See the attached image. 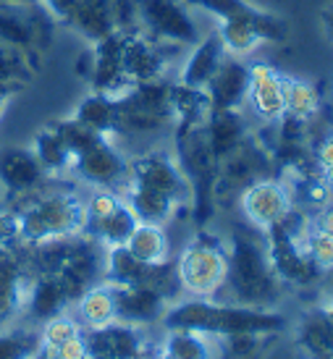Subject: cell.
I'll return each mask as SVG.
<instances>
[{"label":"cell","instance_id":"6da1fadb","mask_svg":"<svg viewBox=\"0 0 333 359\" xmlns=\"http://www.w3.org/2000/svg\"><path fill=\"white\" fill-rule=\"evenodd\" d=\"M286 315L276 309L244 307L223 299L186 297L168 304L161 325L165 330H197L208 336H231V333H268L276 336L286 328Z\"/></svg>","mask_w":333,"mask_h":359},{"label":"cell","instance_id":"7a4b0ae2","mask_svg":"<svg viewBox=\"0 0 333 359\" xmlns=\"http://www.w3.org/2000/svg\"><path fill=\"white\" fill-rule=\"evenodd\" d=\"M283 283L276 276L268 250H265L263 231L236 229L229 241V273L223 291L215 299L244 304V307L273 309V304L281 299Z\"/></svg>","mask_w":333,"mask_h":359},{"label":"cell","instance_id":"3957f363","mask_svg":"<svg viewBox=\"0 0 333 359\" xmlns=\"http://www.w3.org/2000/svg\"><path fill=\"white\" fill-rule=\"evenodd\" d=\"M19 223V239L24 244H45V241L69 239L84 233V200L71 187L53 179L45 189L27 200L8 205Z\"/></svg>","mask_w":333,"mask_h":359},{"label":"cell","instance_id":"277c9868","mask_svg":"<svg viewBox=\"0 0 333 359\" xmlns=\"http://www.w3.org/2000/svg\"><path fill=\"white\" fill-rule=\"evenodd\" d=\"M176 121L171 84L163 79L142 81L116 97V137L158 134Z\"/></svg>","mask_w":333,"mask_h":359},{"label":"cell","instance_id":"5b68a950","mask_svg":"<svg viewBox=\"0 0 333 359\" xmlns=\"http://www.w3.org/2000/svg\"><path fill=\"white\" fill-rule=\"evenodd\" d=\"M176 265V278L186 297L215 299L223 291L229 273V247L218 236L205 233L194 236L182 250Z\"/></svg>","mask_w":333,"mask_h":359},{"label":"cell","instance_id":"8992f818","mask_svg":"<svg viewBox=\"0 0 333 359\" xmlns=\"http://www.w3.org/2000/svg\"><path fill=\"white\" fill-rule=\"evenodd\" d=\"M58 21L37 3L32 6H0V42L21 50L45 53L53 42Z\"/></svg>","mask_w":333,"mask_h":359},{"label":"cell","instance_id":"52a82bcc","mask_svg":"<svg viewBox=\"0 0 333 359\" xmlns=\"http://www.w3.org/2000/svg\"><path fill=\"white\" fill-rule=\"evenodd\" d=\"M126 181L161 191L179 205H189L194 197L192 184L179 165V160L163 150H150L137 158H129V179Z\"/></svg>","mask_w":333,"mask_h":359},{"label":"cell","instance_id":"ba28073f","mask_svg":"<svg viewBox=\"0 0 333 359\" xmlns=\"http://www.w3.org/2000/svg\"><path fill=\"white\" fill-rule=\"evenodd\" d=\"M71 173L95 189H113L121 194L129 179V158L123 155L116 142L108 137H97L87 150L74 158Z\"/></svg>","mask_w":333,"mask_h":359},{"label":"cell","instance_id":"9c48e42d","mask_svg":"<svg viewBox=\"0 0 333 359\" xmlns=\"http://www.w3.org/2000/svg\"><path fill=\"white\" fill-rule=\"evenodd\" d=\"M140 29L158 42L173 45H197L200 34L192 16L179 0H134Z\"/></svg>","mask_w":333,"mask_h":359},{"label":"cell","instance_id":"30bf717a","mask_svg":"<svg viewBox=\"0 0 333 359\" xmlns=\"http://www.w3.org/2000/svg\"><path fill=\"white\" fill-rule=\"evenodd\" d=\"M294 194L289 184L281 179H263L247 184L239 191V208H242L247 223L257 231H268L271 226L281 223L289 212L294 210Z\"/></svg>","mask_w":333,"mask_h":359},{"label":"cell","instance_id":"8fae6325","mask_svg":"<svg viewBox=\"0 0 333 359\" xmlns=\"http://www.w3.org/2000/svg\"><path fill=\"white\" fill-rule=\"evenodd\" d=\"M50 181L29 147H8L0 152V187L8 205L37 194Z\"/></svg>","mask_w":333,"mask_h":359},{"label":"cell","instance_id":"7c38bea8","mask_svg":"<svg viewBox=\"0 0 333 359\" xmlns=\"http://www.w3.org/2000/svg\"><path fill=\"white\" fill-rule=\"evenodd\" d=\"M29 270L24 259V241L0 250V330L24 315V302L29 289Z\"/></svg>","mask_w":333,"mask_h":359},{"label":"cell","instance_id":"4fadbf2b","mask_svg":"<svg viewBox=\"0 0 333 359\" xmlns=\"http://www.w3.org/2000/svg\"><path fill=\"white\" fill-rule=\"evenodd\" d=\"M87 76H90L92 92H100L108 97H121L134 87L126 76V71H123L121 34L118 32L92 45L90 74Z\"/></svg>","mask_w":333,"mask_h":359},{"label":"cell","instance_id":"5bb4252c","mask_svg":"<svg viewBox=\"0 0 333 359\" xmlns=\"http://www.w3.org/2000/svg\"><path fill=\"white\" fill-rule=\"evenodd\" d=\"M192 6L208 11L218 21H242V24H252L260 42H283L289 37V24L276 16L271 11H260L250 6L247 0H189Z\"/></svg>","mask_w":333,"mask_h":359},{"label":"cell","instance_id":"9a60e30c","mask_svg":"<svg viewBox=\"0 0 333 359\" xmlns=\"http://www.w3.org/2000/svg\"><path fill=\"white\" fill-rule=\"evenodd\" d=\"M84 339H87L90 354H102V357H111V359L152 357L142 328L140 325H132V323L113 320V323L102 325V328L84 330Z\"/></svg>","mask_w":333,"mask_h":359},{"label":"cell","instance_id":"2e32d148","mask_svg":"<svg viewBox=\"0 0 333 359\" xmlns=\"http://www.w3.org/2000/svg\"><path fill=\"white\" fill-rule=\"evenodd\" d=\"M247 102L263 123H278L283 118V102H286V76L268 63L250 66Z\"/></svg>","mask_w":333,"mask_h":359},{"label":"cell","instance_id":"e0dca14e","mask_svg":"<svg viewBox=\"0 0 333 359\" xmlns=\"http://www.w3.org/2000/svg\"><path fill=\"white\" fill-rule=\"evenodd\" d=\"M247 87H250V66L239 55H229L221 60L218 71L205 87V97L210 110H239L247 102Z\"/></svg>","mask_w":333,"mask_h":359},{"label":"cell","instance_id":"ac0fdd59","mask_svg":"<svg viewBox=\"0 0 333 359\" xmlns=\"http://www.w3.org/2000/svg\"><path fill=\"white\" fill-rule=\"evenodd\" d=\"M121 55L123 71L132 84L163 79V74H165V55L158 48V40L147 37L142 29L121 34Z\"/></svg>","mask_w":333,"mask_h":359},{"label":"cell","instance_id":"d6986e66","mask_svg":"<svg viewBox=\"0 0 333 359\" xmlns=\"http://www.w3.org/2000/svg\"><path fill=\"white\" fill-rule=\"evenodd\" d=\"M116 294V320L132 325H152L161 323L171 302L150 286H113Z\"/></svg>","mask_w":333,"mask_h":359},{"label":"cell","instance_id":"ffe728a7","mask_svg":"<svg viewBox=\"0 0 333 359\" xmlns=\"http://www.w3.org/2000/svg\"><path fill=\"white\" fill-rule=\"evenodd\" d=\"M226 53L229 50L223 48V40H221V34H218V29L210 32L208 37H202V40L194 45L192 55L184 63L179 84L192 87V90H205L208 81L212 79V74L221 66V60L226 58Z\"/></svg>","mask_w":333,"mask_h":359},{"label":"cell","instance_id":"44dd1931","mask_svg":"<svg viewBox=\"0 0 333 359\" xmlns=\"http://www.w3.org/2000/svg\"><path fill=\"white\" fill-rule=\"evenodd\" d=\"M71 307L69 294L63 291L55 276H34L27 289V302H24V315L34 323L55 318Z\"/></svg>","mask_w":333,"mask_h":359},{"label":"cell","instance_id":"7402d4cb","mask_svg":"<svg viewBox=\"0 0 333 359\" xmlns=\"http://www.w3.org/2000/svg\"><path fill=\"white\" fill-rule=\"evenodd\" d=\"M205 137L210 144L212 158L221 163L229 158L244 140H247V126L239 110H210L205 118Z\"/></svg>","mask_w":333,"mask_h":359},{"label":"cell","instance_id":"603a6c76","mask_svg":"<svg viewBox=\"0 0 333 359\" xmlns=\"http://www.w3.org/2000/svg\"><path fill=\"white\" fill-rule=\"evenodd\" d=\"M297 346L304 359H333V320L325 307L310 309L299 320Z\"/></svg>","mask_w":333,"mask_h":359},{"label":"cell","instance_id":"cb8c5ba5","mask_svg":"<svg viewBox=\"0 0 333 359\" xmlns=\"http://www.w3.org/2000/svg\"><path fill=\"white\" fill-rule=\"evenodd\" d=\"M155 354L168 359H221V346L215 336L197 330H165Z\"/></svg>","mask_w":333,"mask_h":359},{"label":"cell","instance_id":"d4e9b609","mask_svg":"<svg viewBox=\"0 0 333 359\" xmlns=\"http://www.w3.org/2000/svg\"><path fill=\"white\" fill-rule=\"evenodd\" d=\"M121 197L134 210V215L142 223H161L163 226V223H168L176 215V210L182 208L171 197H165V194H161V191L155 189H147V187H140V184H132V181L123 184Z\"/></svg>","mask_w":333,"mask_h":359},{"label":"cell","instance_id":"484cf974","mask_svg":"<svg viewBox=\"0 0 333 359\" xmlns=\"http://www.w3.org/2000/svg\"><path fill=\"white\" fill-rule=\"evenodd\" d=\"M140 223V218L134 215V210L126 205V200L118 208L108 212L105 218L90 220L84 226V236H90L92 241H97L102 250H111V247H123L126 239L132 236L134 226Z\"/></svg>","mask_w":333,"mask_h":359},{"label":"cell","instance_id":"4316f807","mask_svg":"<svg viewBox=\"0 0 333 359\" xmlns=\"http://www.w3.org/2000/svg\"><path fill=\"white\" fill-rule=\"evenodd\" d=\"M74 304H76V320L84 330L102 328L116 320V294H113L111 283H105V280L92 283Z\"/></svg>","mask_w":333,"mask_h":359},{"label":"cell","instance_id":"83f0119b","mask_svg":"<svg viewBox=\"0 0 333 359\" xmlns=\"http://www.w3.org/2000/svg\"><path fill=\"white\" fill-rule=\"evenodd\" d=\"M66 27L79 32L81 37L90 40L92 45L116 34L111 0H79V6H76V11H74V16H71Z\"/></svg>","mask_w":333,"mask_h":359},{"label":"cell","instance_id":"f1b7e54d","mask_svg":"<svg viewBox=\"0 0 333 359\" xmlns=\"http://www.w3.org/2000/svg\"><path fill=\"white\" fill-rule=\"evenodd\" d=\"M123 247L144 265H161V262L171 259V241L161 223H142L140 220Z\"/></svg>","mask_w":333,"mask_h":359},{"label":"cell","instance_id":"f546056e","mask_svg":"<svg viewBox=\"0 0 333 359\" xmlns=\"http://www.w3.org/2000/svg\"><path fill=\"white\" fill-rule=\"evenodd\" d=\"M29 150L34 152L37 163H40L42 170H45L50 179L66 176L71 170V165H74V155H71L69 147L63 144V140L58 137V131H55L53 123H45V126L34 134Z\"/></svg>","mask_w":333,"mask_h":359},{"label":"cell","instance_id":"4dcf8cb0","mask_svg":"<svg viewBox=\"0 0 333 359\" xmlns=\"http://www.w3.org/2000/svg\"><path fill=\"white\" fill-rule=\"evenodd\" d=\"M74 118L84 123L95 134L113 140L116 137V97H108V95H100V92H90L76 105Z\"/></svg>","mask_w":333,"mask_h":359},{"label":"cell","instance_id":"1f68e13d","mask_svg":"<svg viewBox=\"0 0 333 359\" xmlns=\"http://www.w3.org/2000/svg\"><path fill=\"white\" fill-rule=\"evenodd\" d=\"M323 110L320 92L310 81L286 76V102H283V118L297 123H313Z\"/></svg>","mask_w":333,"mask_h":359},{"label":"cell","instance_id":"d6a6232c","mask_svg":"<svg viewBox=\"0 0 333 359\" xmlns=\"http://www.w3.org/2000/svg\"><path fill=\"white\" fill-rule=\"evenodd\" d=\"M37 354H40V336H37V330H0V359H37Z\"/></svg>","mask_w":333,"mask_h":359},{"label":"cell","instance_id":"836d02e7","mask_svg":"<svg viewBox=\"0 0 333 359\" xmlns=\"http://www.w3.org/2000/svg\"><path fill=\"white\" fill-rule=\"evenodd\" d=\"M81 330L84 328L79 325V320L71 318L69 312H61V315H55V318L45 320V323H42V328L37 330V336H40V354H37V357L50 354L55 346H61L63 341L79 336Z\"/></svg>","mask_w":333,"mask_h":359},{"label":"cell","instance_id":"e575fe53","mask_svg":"<svg viewBox=\"0 0 333 359\" xmlns=\"http://www.w3.org/2000/svg\"><path fill=\"white\" fill-rule=\"evenodd\" d=\"M218 34L223 40V48L231 55H247L260 45V34L252 24H242V21H221Z\"/></svg>","mask_w":333,"mask_h":359},{"label":"cell","instance_id":"d590c367","mask_svg":"<svg viewBox=\"0 0 333 359\" xmlns=\"http://www.w3.org/2000/svg\"><path fill=\"white\" fill-rule=\"evenodd\" d=\"M271 339L268 333H231L221 336V359H252L257 351L263 349V341Z\"/></svg>","mask_w":333,"mask_h":359},{"label":"cell","instance_id":"8d00e7d4","mask_svg":"<svg viewBox=\"0 0 333 359\" xmlns=\"http://www.w3.org/2000/svg\"><path fill=\"white\" fill-rule=\"evenodd\" d=\"M53 126H55V131H58V137L63 140V144L69 147V152L76 158L81 150H87L92 142L97 140L100 134H95V131H90L84 123H79V121L74 118H61V121H50Z\"/></svg>","mask_w":333,"mask_h":359},{"label":"cell","instance_id":"74e56055","mask_svg":"<svg viewBox=\"0 0 333 359\" xmlns=\"http://www.w3.org/2000/svg\"><path fill=\"white\" fill-rule=\"evenodd\" d=\"M307 255L313 259V265L320 273H333V236L331 233H323V231H315L310 226V233H307Z\"/></svg>","mask_w":333,"mask_h":359},{"label":"cell","instance_id":"f35d334b","mask_svg":"<svg viewBox=\"0 0 333 359\" xmlns=\"http://www.w3.org/2000/svg\"><path fill=\"white\" fill-rule=\"evenodd\" d=\"M90 346H87V339H84V330H81L79 336H74V339L63 341L61 346H55L50 354H45V357H37V359H90Z\"/></svg>","mask_w":333,"mask_h":359},{"label":"cell","instance_id":"ab89813d","mask_svg":"<svg viewBox=\"0 0 333 359\" xmlns=\"http://www.w3.org/2000/svg\"><path fill=\"white\" fill-rule=\"evenodd\" d=\"M19 223H16V215L6 210L0 212V250H8L13 244H19Z\"/></svg>","mask_w":333,"mask_h":359},{"label":"cell","instance_id":"60d3db41","mask_svg":"<svg viewBox=\"0 0 333 359\" xmlns=\"http://www.w3.org/2000/svg\"><path fill=\"white\" fill-rule=\"evenodd\" d=\"M40 6L48 11L58 24H69L76 6H79V0H40Z\"/></svg>","mask_w":333,"mask_h":359},{"label":"cell","instance_id":"b9f144b4","mask_svg":"<svg viewBox=\"0 0 333 359\" xmlns=\"http://www.w3.org/2000/svg\"><path fill=\"white\" fill-rule=\"evenodd\" d=\"M313 163L318 170H325L333 165V134L331 137H323V140L315 144L313 150Z\"/></svg>","mask_w":333,"mask_h":359},{"label":"cell","instance_id":"7bdbcfd3","mask_svg":"<svg viewBox=\"0 0 333 359\" xmlns=\"http://www.w3.org/2000/svg\"><path fill=\"white\" fill-rule=\"evenodd\" d=\"M310 226H313L315 231H323V233H331L333 236V202L331 200L318 208V212L310 218Z\"/></svg>","mask_w":333,"mask_h":359},{"label":"cell","instance_id":"ee69618b","mask_svg":"<svg viewBox=\"0 0 333 359\" xmlns=\"http://www.w3.org/2000/svg\"><path fill=\"white\" fill-rule=\"evenodd\" d=\"M16 92H21V87H16V84H11V81L0 79V116H3V110H6L8 100L16 95Z\"/></svg>","mask_w":333,"mask_h":359},{"label":"cell","instance_id":"f6af8a7d","mask_svg":"<svg viewBox=\"0 0 333 359\" xmlns=\"http://www.w3.org/2000/svg\"><path fill=\"white\" fill-rule=\"evenodd\" d=\"M320 19H323L325 32L331 34V40H333V6H325V8L320 11Z\"/></svg>","mask_w":333,"mask_h":359},{"label":"cell","instance_id":"bcb514c9","mask_svg":"<svg viewBox=\"0 0 333 359\" xmlns=\"http://www.w3.org/2000/svg\"><path fill=\"white\" fill-rule=\"evenodd\" d=\"M320 181L325 184V189H328L333 194V165H331V168L320 170Z\"/></svg>","mask_w":333,"mask_h":359},{"label":"cell","instance_id":"7dc6e473","mask_svg":"<svg viewBox=\"0 0 333 359\" xmlns=\"http://www.w3.org/2000/svg\"><path fill=\"white\" fill-rule=\"evenodd\" d=\"M37 0H0V6H32Z\"/></svg>","mask_w":333,"mask_h":359},{"label":"cell","instance_id":"c3c4849f","mask_svg":"<svg viewBox=\"0 0 333 359\" xmlns=\"http://www.w3.org/2000/svg\"><path fill=\"white\" fill-rule=\"evenodd\" d=\"M90 359H111V357H102V354H92Z\"/></svg>","mask_w":333,"mask_h":359},{"label":"cell","instance_id":"681fc988","mask_svg":"<svg viewBox=\"0 0 333 359\" xmlns=\"http://www.w3.org/2000/svg\"><path fill=\"white\" fill-rule=\"evenodd\" d=\"M152 359H168V357H163V354H152Z\"/></svg>","mask_w":333,"mask_h":359}]
</instances>
